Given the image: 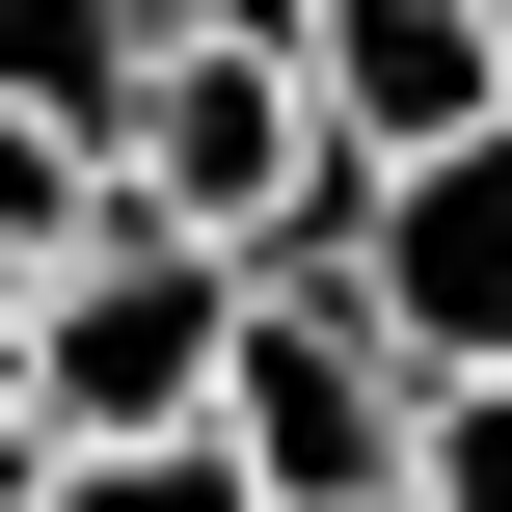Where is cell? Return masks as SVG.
I'll return each mask as SVG.
<instances>
[{"label": "cell", "instance_id": "cell-2", "mask_svg": "<svg viewBox=\"0 0 512 512\" xmlns=\"http://www.w3.org/2000/svg\"><path fill=\"white\" fill-rule=\"evenodd\" d=\"M216 351H243V270L162 243V216H81V270H27V324H0V378H27L54 459H108V432H216Z\"/></svg>", "mask_w": 512, "mask_h": 512}, {"label": "cell", "instance_id": "cell-1", "mask_svg": "<svg viewBox=\"0 0 512 512\" xmlns=\"http://www.w3.org/2000/svg\"><path fill=\"white\" fill-rule=\"evenodd\" d=\"M108 216H162V243H216V270H351V216H378V162L324 135V81H297V27L243 0V27H162V81H135V135H108Z\"/></svg>", "mask_w": 512, "mask_h": 512}, {"label": "cell", "instance_id": "cell-5", "mask_svg": "<svg viewBox=\"0 0 512 512\" xmlns=\"http://www.w3.org/2000/svg\"><path fill=\"white\" fill-rule=\"evenodd\" d=\"M270 27H297V81H324L351 162H432V135L512 108V81H486V0H270Z\"/></svg>", "mask_w": 512, "mask_h": 512}, {"label": "cell", "instance_id": "cell-3", "mask_svg": "<svg viewBox=\"0 0 512 512\" xmlns=\"http://www.w3.org/2000/svg\"><path fill=\"white\" fill-rule=\"evenodd\" d=\"M405 432H432V378L351 324V270H243V351H216V459L270 512H405Z\"/></svg>", "mask_w": 512, "mask_h": 512}, {"label": "cell", "instance_id": "cell-11", "mask_svg": "<svg viewBox=\"0 0 512 512\" xmlns=\"http://www.w3.org/2000/svg\"><path fill=\"white\" fill-rule=\"evenodd\" d=\"M486 81H512V0H486Z\"/></svg>", "mask_w": 512, "mask_h": 512}, {"label": "cell", "instance_id": "cell-9", "mask_svg": "<svg viewBox=\"0 0 512 512\" xmlns=\"http://www.w3.org/2000/svg\"><path fill=\"white\" fill-rule=\"evenodd\" d=\"M405 512H512V378H432V432H405Z\"/></svg>", "mask_w": 512, "mask_h": 512}, {"label": "cell", "instance_id": "cell-6", "mask_svg": "<svg viewBox=\"0 0 512 512\" xmlns=\"http://www.w3.org/2000/svg\"><path fill=\"white\" fill-rule=\"evenodd\" d=\"M135 81H162V0H0V108H27V135H81V162H108V135H135Z\"/></svg>", "mask_w": 512, "mask_h": 512}, {"label": "cell", "instance_id": "cell-4", "mask_svg": "<svg viewBox=\"0 0 512 512\" xmlns=\"http://www.w3.org/2000/svg\"><path fill=\"white\" fill-rule=\"evenodd\" d=\"M351 324H378L405 378H512V108L432 135V162H378V216H351Z\"/></svg>", "mask_w": 512, "mask_h": 512}, {"label": "cell", "instance_id": "cell-8", "mask_svg": "<svg viewBox=\"0 0 512 512\" xmlns=\"http://www.w3.org/2000/svg\"><path fill=\"white\" fill-rule=\"evenodd\" d=\"M27 512H270V486H243L216 432H108V459H54Z\"/></svg>", "mask_w": 512, "mask_h": 512}, {"label": "cell", "instance_id": "cell-7", "mask_svg": "<svg viewBox=\"0 0 512 512\" xmlns=\"http://www.w3.org/2000/svg\"><path fill=\"white\" fill-rule=\"evenodd\" d=\"M81 216H108V162L0 108V324H27V270H81Z\"/></svg>", "mask_w": 512, "mask_h": 512}, {"label": "cell", "instance_id": "cell-10", "mask_svg": "<svg viewBox=\"0 0 512 512\" xmlns=\"http://www.w3.org/2000/svg\"><path fill=\"white\" fill-rule=\"evenodd\" d=\"M162 27H243V0H162Z\"/></svg>", "mask_w": 512, "mask_h": 512}]
</instances>
